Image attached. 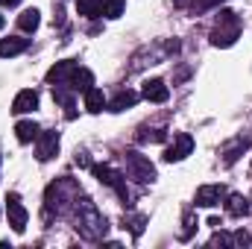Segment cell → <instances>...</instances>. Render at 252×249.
<instances>
[{"label": "cell", "instance_id": "5", "mask_svg": "<svg viewBox=\"0 0 252 249\" xmlns=\"http://www.w3.org/2000/svg\"><path fill=\"white\" fill-rule=\"evenodd\" d=\"M94 176L103 182V185L115 187L124 199H129V190H126V182H124V173H118V170H112V167H106V164H97L94 167Z\"/></svg>", "mask_w": 252, "mask_h": 249}, {"label": "cell", "instance_id": "16", "mask_svg": "<svg viewBox=\"0 0 252 249\" xmlns=\"http://www.w3.org/2000/svg\"><path fill=\"white\" fill-rule=\"evenodd\" d=\"M85 109H88L91 115H100V112L106 109V97H103L100 88H88V91H85Z\"/></svg>", "mask_w": 252, "mask_h": 249}, {"label": "cell", "instance_id": "23", "mask_svg": "<svg viewBox=\"0 0 252 249\" xmlns=\"http://www.w3.org/2000/svg\"><path fill=\"white\" fill-rule=\"evenodd\" d=\"M211 244H214V247H232V235H226V232H217V235L211 238Z\"/></svg>", "mask_w": 252, "mask_h": 249}, {"label": "cell", "instance_id": "14", "mask_svg": "<svg viewBox=\"0 0 252 249\" xmlns=\"http://www.w3.org/2000/svg\"><path fill=\"white\" fill-rule=\"evenodd\" d=\"M38 124L35 121H18V126H15V135H18V141L21 144H30V141H35L38 138Z\"/></svg>", "mask_w": 252, "mask_h": 249}, {"label": "cell", "instance_id": "17", "mask_svg": "<svg viewBox=\"0 0 252 249\" xmlns=\"http://www.w3.org/2000/svg\"><path fill=\"white\" fill-rule=\"evenodd\" d=\"M27 38H0V56L6 59V56H18V53H24L27 50Z\"/></svg>", "mask_w": 252, "mask_h": 249}, {"label": "cell", "instance_id": "13", "mask_svg": "<svg viewBox=\"0 0 252 249\" xmlns=\"http://www.w3.org/2000/svg\"><path fill=\"white\" fill-rule=\"evenodd\" d=\"M226 211L232 217H247L250 214V199L244 193H232V196H226Z\"/></svg>", "mask_w": 252, "mask_h": 249}, {"label": "cell", "instance_id": "28", "mask_svg": "<svg viewBox=\"0 0 252 249\" xmlns=\"http://www.w3.org/2000/svg\"><path fill=\"white\" fill-rule=\"evenodd\" d=\"M0 30H3V15H0Z\"/></svg>", "mask_w": 252, "mask_h": 249}, {"label": "cell", "instance_id": "25", "mask_svg": "<svg viewBox=\"0 0 252 249\" xmlns=\"http://www.w3.org/2000/svg\"><path fill=\"white\" fill-rule=\"evenodd\" d=\"M144 220H147V217H141V214H138V217H132V226H129V229H132V235H141V232H144Z\"/></svg>", "mask_w": 252, "mask_h": 249}, {"label": "cell", "instance_id": "4", "mask_svg": "<svg viewBox=\"0 0 252 249\" xmlns=\"http://www.w3.org/2000/svg\"><path fill=\"white\" fill-rule=\"evenodd\" d=\"M6 214H9V226L21 235V232L27 229V208H24V202H21L18 193H9V199H6Z\"/></svg>", "mask_w": 252, "mask_h": 249}, {"label": "cell", "instance_id": "7", "mask_svg": "<svg viewBox=\"0 0 252 249\" xmlns=\"http://www.w3.org/2000/svg\"><path fill=\"white\" fill-rule=\"evenodd\" d=\"M226 196H229V193H226L223 185H202L196 190V205H199V208H214V205H220Z\"/></svg>", "mask_w": 252, "mask_h": 249}, {"label": "cell", "instance_id": "6", "mask_svg": "<svg viewBox=\"0 0 252 249\" xmlns=\"http://www.w3.org/2000/svg\"><path fill=\"white\" fill-rule=\"evenodd\" d=\"M38 161H50L56 153H59V132L56 129H47V132H38Z\"/></svg>", "mask_w": 252, "mask_h": 249}, {"label": "cell", "instance_id": "9", "mask_svg": "<svg viewBox=\"0 0 252 249\" xmlns=\"http://www.w3.org/2000/svg\"><path fill=\"white\" fill-rule=\"evenodd\" d=\"M76 67H79V64L73 62V59H64V62H56L53 67H50V70H47V82H50V85H67Z\"/></svg>", "mask_w": 252, "mask_h": 249}, {"label": "cell", "instance_id": "27", "mask_svg": "<svg viewBox=\"0 0 252 249\" xmlns=\"http://www.w3.org/2000/svg\"><path fill=\"white\" fill-rule=\"evenodd\" d=\"M21 0H0V6H18Z\"/></svg>", "mask_w": 252, "mask_h": 249}, {"label": "cell", "instance_id": "10", "mask_svg": "<svg viewBox=\"0 0 252 249\" xmlns=\"http://www.w3.org/2000/svg\"><path fill=\"white\" fill-rule=\"evenodd\" d=\"M32 109H38V94H35L32 88L18 91L15 100H12V112H15V115H27V112H32Z\"/></svg>", "mask_w": 252, "mask_h": 249}, {"label": "cell", "instance_id": "21", "mask_svg": "<svg viewBox=\"0 0 252 249\" xmlns=\"http://www.w3.org/2000/svg\"><path fill=\"white\" fill-rule=\"evenodd\" d=\"M247 147H250V141H238L232 150H226V164H232V161L238 158V153H241V150H247Z\"/></svg>", "mask_w": 252, "mask_h": 249}, {"label": "cell", "instance_id": "2", "mask_svg": "<svg viewBox=\"0 0 252 249\" xmlns=\"http://www.w3.org/2000/svg\"><path fill=\"white\" fill-rule=\"evenodd\" d=\"M241 35V18L232 9H223L217 18V27L211 30V44L214 47H232Z\"/></svg>", "mask_w": 252, "mask_h": 249}, {"label": "cell", "instance_id": "26", "mask_svg": "<svg viewBox=\"0 0 252 249\" xmlns=\"http://www.w3.org/2000/svg\"><path fill=\"white\" fill-rule=\"evenodd\" d=\"M190 232H193V214H188V217H185V232H182V238H188Z\"/></svg>", "mask_w": 252, "mask_h": 249}, {"label": "cell", "instance_id": "18", "mask_svg": "<svg viewBox=\"0 0 252 249\" xmlns=\"http://www.w3.org/2000/svg\"><path fill=\"white\" fill-rule=\"evenodd\" d=\"M138 103V94L135 91H121L112 103H109V112H126V109H132Z\"/></svg>", "mask_w": 252, "mask_h": 249}, {"label": "cell", "instance_id": "12", "mask_svg": "<svg viewBox=\"0 0 252 249\" xmlns=\"http://www.w3.org/2000/svg\"><path fill=\"white\" fill-rule=\"evenodd\" d=\"M67 88H70V91L85 94L88 88H94V73H91L88 67H76V70H73V76H70V82H67Z\"/></svg>", "mask_w": 252, "mask_h": 249}, {"label": "cell", "instance_id": "11", "mask_svg": "<svg viewBox=\"0 0 252 249\" xmlns=\"http://www.w3.org/2000/svg\"><path fill=\"white\" fill-rule=\"evenodd\" d=\"M141 94H144V100H150V103H164V100L170 97V88H167L161 79H147Z\"/></svg>", "mask_w": 252, "mask_h": 249}, {"label": "cell", "instance_id": "8", "mask_svg": "<svg viewBox=\"0 0 252 249\" xmlns=\"http://www.w3.org/2000/svg\"><path fill=\"white\" fill-rule=\"evenodd\" d=\"M190 150H193V138L182 132V135H176V138H173V144L167 147L164 158H167L170 164H173V161H182V158H188V156H190Z\"/></svg>", "mask_w": 252, "mask_h": 249}, {"label": "cell", "instance_id": "15", "mask_svg": "<svg viewBox=\"0 0 252 249\" xmlns=\"http://www.w3.org/2000/svg\"><path fill=\"white\" fill-rule=\"evenodd\" d=\"M38 24H41L38 9H24V12L18 15V27H21L24 32H35V30H38Z\"/></svg>", "mask_w": 252, "mask_h": 249}, {"label": "cell", "instance_id": "19", "mask_svg": "<svg viewBox=\"0 0 252 249\" xmlns=\"http://www.w3.org/2000/svg\"><path fill=\"white\" fill-rule=\"evenodd\" d=\"M76 12L85 18H97L103 15V0H76Z\"/></svg>", "mask_w": 252, "mask_h": 249}, {"label": "cell", "instance_id": "29", "mask_svg": "<svg viewBox=\"0 0 252 249\" xmlns=\"http://www.w3.org/2000/svg\"><path fill=\"white\" fill-rule=\"evenodd\" d=\"M176 3H179V6H182V3H185V0H176Z\"/></svg>", "mask_w": 252, "mask_h": 249}, {"label": "cell", "instance_id": "20", "mask_svg": "<svg viewBox=\"0 0 252 249\" xmlns=\"http://www.w3.org/2000/svg\"><path fill=\"white\" fill-rule=\"evenodd\" d=\"M124 9H126V0H103V15L106 18H121L124 15Z\"/></svg>", "mask_w": 252, "mask_h": 249}, {"label": "cell", "instance_id": "22", "mask_svg": "<svg viewBox=\"0 0 252 249\" xmlns=\"http://www.w3.org/2000/svg\"><path fill=\"white\" fill-rule=\"evenodd\" d=\"M232 244H238V247H252V235H247V232H235V235H232Z\"/></svg>", "mask_w": 252, "mask_h": 249}, {"label": "cell", "instance_id": "24", "mask_svg": "<svg viewBox=\"0 0 252 249\" xmlns=\"http://www.w3.org/2000/svg\"><path fill=\"white\" fill-rule=\"evenodd\" d=\"M217 3H223V0H193V12H205V9H211Z\"/></svg>", "mask_w": 252, "mask_h": 249}, {"label": "cell", "instance_id": "3", "mask_svg": "<svg viewBox=\"0 0 252 249\" xmlns=\"http://www.w3.org/2000/svg\"><path fill=\"white\" fill-rule=\"evenodd\" d=\"M126 167H129L132 179H138V182H153L156 179V167L141 153H126Z\"/></svg>", "mask_w": 252, "mask_h": 249}, {"label": "cell", "instance_id": "1", "mask_svg": "<svg viewBox=\"0 0 252 249\" xmlns=\"http://www.w3.org/2000/svg\"><path fill=\"white\" fill-rule=\"evenodd\" d=\"M73 211H76V232L85 238V241H103L109 235V220L97 211V205L88 199V196H76L73 202Z\"/></svg>", "mask_w": 252, "mask_h": 249}]
</instances>
